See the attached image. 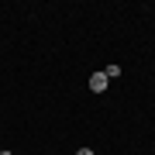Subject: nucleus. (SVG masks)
I'll return each instance as SVG.
<instances>
[{
	"instance_id": "nucleus-1",
	"label": "nucleus",
	"mask_w": 155,
	"mask_h": 155,
	"mask_svg": "<svg viewBox=\"0 0 155 155\" xmlns=\"http://www.w3.org/2000/svg\"><path fill=\"white\" fill-rule=\"evenodd\" d=\"M107 83H110V79H107L104 72H93V76H90V90H93V93H104Z\"/></svg>"
},
{
	"instance_id": "nucleus-2",
	"label": "nucleus",
	"mask_w": 155,
	"mask_h": 155,
	"mask_svg": "<svg viewBox=\"0 0 155 155\" xmlns=\"http://www.w3.org/2000/svg\"><path fill=\"white\" fill-rule=\"evenodd\" d=\"M104 76H107V79H117V76H121V66H107Z\"/></svg>"
},
{
	"instance_id": "nucleus-3",
	"label": "nucleus",
	"mask_w": 155,
	"mask_h": 155,
	"mask_svg": "<svg viewBox=\"0 0 155 155\" xmlns=\"http://www.w3.org/2000/svg\"><path fill=\"white\" fill-rule=\"evenodd\" d=\"M76 155H93V148H79V152H76Z\"/></svg>"
},
{
	"instance_id": "nucleus-4",
	"label": "nucleus",
	"mask_w": 155,
	"mask_h": 155,
	"mask_svg": "<svg viewBox=\"0 0 155 155\" xmlns=\"http://www.w3.org/2000/svg\"><path fill=\"white\" fill-rule=\"evenodd\" d=\"M0 155H11V152H0Z\"/></svg>"
}]
</instances>
